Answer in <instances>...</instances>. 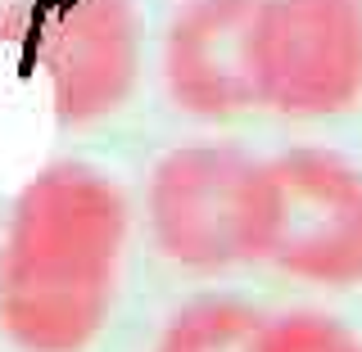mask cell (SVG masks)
Segmentation results:
<instances>
[{
    "label": "cell",
    "mask_w": 362,
    "mask_h": 352,
    "mask_svg": "<svg viewBox=\"0 0 362 352\" xmlns=\"http://www.w3.org/2000/svg\"><path fill=\"white\" fill-rule=\"evenodd\" d=\"M132 208L95 163H45L0 235V330L18 352H86L118 303Z\"/></svg>",
    "instance_id": "6da1fadb"
},
{
    "label": "cell",
    "mask_w": 362,
    "mask_h": 352,
    "mask_svg": "<svg viewBox=\"0 0 362 352\" xmlns=\"http://www.w3.org/2000/svg\"><path fill=\"white\" fill-rule=\"evenodd\" d=\"M245 253L303 285H362V167L322 145L258 158L249 176Z\"/></svg>",
    "instance_id": "7a4b0ae2"
},
{
    "label": "cell",
    "mask_w": 362,
    "mask_h": 352,
    "mask_svg": "<svg viewBox=\"0 0 362 352\" xmlns=\"http://www.w3.org/2000/svg\"><path fill=\"white\" fill-rule=\"evenodd\" d=\"M258 109L294 122L362 104V0H258L249 32Z\"/></svg>",
    "instance_id": "3957f363"
},
{
    "label": "cell",
    "mask_w": 362,
    "mask_h": 352,
    "mask_svg": "<svg viewBox=\"0 0 362 352\" xmlns=\"http://www.w3.org/2000/svg\"><path fill=\"white\" fill-rule=\"evenodd\" d=\"M254 154L222 140L177 145L145 181V226L154 248L181 271H226L249 262L245 208Z\"/></svg>",
    "instance_id": "277c9868"
},
{
    "label": "cell",
    "mask_w": 362,
    "mask_h": 352,
    "mask_svg": "<svg viewBox=\"0 0 362 352\" xmlns=\"http://www.w3.org/2000/svg\"><path fill=\"white\" fill-rule=\"evenodd\" d=\"M145 68L136 0H64L41 32L45 95L59 127H100L132 104Z\"/></svg>",
    "instance_id": "5b68a950"
},
{
    "label": "cell",
    "mask_w": 362,
    "mask_h": 352,
    "mask_svg": "<svg viewBox=\"0 0 362 352\" xmlns=\"http://www.w3.org/2000/svg\"><path fill=\"white\" fill-rule=\"evenodd\" d=\"M258 0H186L163 32L168 99L195 122H231L258 109L249 32Z\"/></svg>",
    "instance_id": "8992f818"
},
{
    "label": "cell",
    "mask_w": 362,
    "mask_h": 352,
    "mask_svg": "<svg viewBox=\"0 0 362 352\" xmlns=\"http://www.w3.org/2000/svg\"><path fill=\"white\" fill-rule=\"evenodd\" d=\"M267 312L235 293H199L163 321L154 352H258Z\"/></svg>",
    "instance_id": "52a82bcc"
},
{
    "label": "cell",
    "mask_w": 362,
    "mask_h": 352,
    "mask_svg": "<svg viewBox=\"0 0 362 352\" xmlns=\"http://www.w3.org/2000/svg\"><path fill=\"white\" fill-rule=\"evenodd\" d=\"M258 352H362V339L344 321L313 308L267 316Z\"/></svg>",
    "instance_id": "ba28073f"
}]
</instances>
